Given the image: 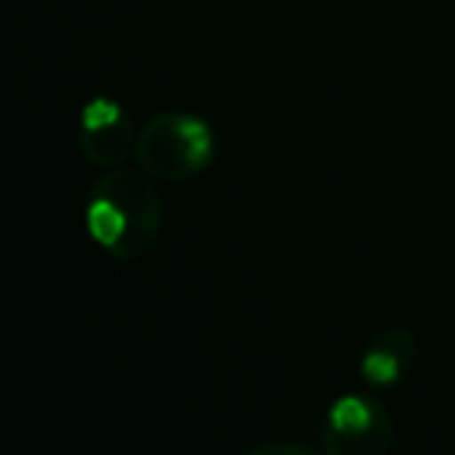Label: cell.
I'll list each match as a JSON object with an SVG mask.
<instances>
[{
	"mask_svg": "<svg viewBox=\"0 0 455 455\" xmlns=\"http://www.w3.org/2000/svg\"><path fill=\"white\" fill-rule=\"evenodd\" d=\"M134 156L156 181H188L212 163V128L200 116L159 113L138 132Z\"/></svg>",
	"mask_w": 455,
	"mask_h": 455,
	"instance_id": "6da1fadb",
	"label": "cell"
},
{
	"mask_svg": "<svg viewBox=\"0 0 455 455\" xmlns=\"http://www.w3.org/2000/svg\"><path fill=\"white\" fill-rule=\"evenodd\" d=\"M150 178V172H144L140 165L138 169H116L91 188V196L113 200L128 219V231L122 243L109 250V256L122 262L140 259L163 231V200H159V190L153 188Z\"/></svg>",
	"mask_w": 455,
	"mask_h": 455,
	"instance_id": "7a4b0ae2",
	"label": "cell"
},
{
	"mask_svg": "<svg viewBox=\"0 0 455 455\" xmlns=\"http://www.w3.org/2000/svg\"><path fill=\"white\" fill-rule=\"evenodd\" d=\"M322 443L331 455H384L393 443V418L378 399L347 393L331 403Z\"/></svg>",
	"mask_w": 455,
	"mask_h": 455,
	"instance_id": "3957f363",
	"label": "cell"
},
{
	"mask_svg": "<svg viewBox=\"0 0 455 455\" xmlns=\"http://www.w3.org/2000/svg\"><path fill=\"white\" fill-rule=\"evenodd\" d=\"M415 353H418L415 337H411L405 328L380 331L359 362L362 380H368L371 387L399 384V380L409 374L411 362H415Z\"/></svg>",
	"mask_w": 455,
	"mask_h": 455,
	"instance_id": "277c9868",
	"label": "cell"
},
{
	"mask_svg": "<svg viewBox=\"0 0 455 455\" xmlns=\"http://www.w3.org/2000/svg\"><path fill=\"white\" fill-rule=\"evenodd\" d=\"M78 147H82L88 163L113 169L138 147V134L132 128V119L119 116L107 125H78Z\"/></svg>",
	"mask_w": 455,
	"mask_h": 455,
	"instance_id": "5b68a950",
	"label": "cell"
},
{
	"mask_svg": "<svg viewBox=\"0 0 455 455\" xmlns=\"http://www.w3.org/2000/svg\"><path fill=\"white\" fill-rule=\"evenodd\" d=\"M84 225H88L91 241L100 243L103 250H116L128 231L125 212L113 200H107V196H91L88 212H84Z\"/></svg>",
	"mask_w": 455,
	"mask_h": 455,
	"instance_id": "8992f818",
	"label": "cell"
},
{
	"mask_svg": "<svg viewBox=\"0 0 455 455\" xmlns=\"http://www.w3.org/2000/svg\"><path fill=\"white\" fill-rule=\"evenodd\" d=\"M268 452H291V455H312L315 449L306 446V443H266V446H256L253 455H268Z\"/></svg>",
	"mask_w": 455,
	"mask_h": 455,
	"instance_id": "52a82bcc",
	"label": "cell"
}]
</instances>
